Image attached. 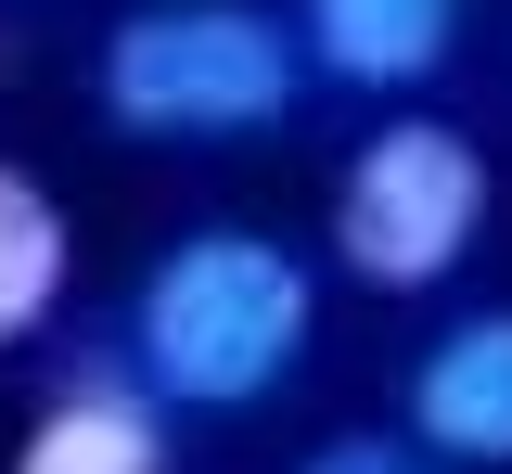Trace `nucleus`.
<instances>
[{"mask_svg": "<svg viewBox=\"0 0 512 474\" xmlns=\"http://www.w3.org/2000/svg\"><path fill=\"white\" fill-rule=\"evenodd\" d=\"M487 231V154L448 116H397L359 141V167L333 180V257L372 295H436Z\"/></svg>", "mask_w": 512, "mask_h": 474, "instance_id": "3", "label": "nucleus"}, {"mask_svg": "<svg viewBox=\"0 0 512 474\" xmlns=\"http://www.w3.org/2000/svg\"><path fill=\"white\" fill-rule=\"evenodd\" d=\"M295 474H423V462H410L397 436H333V449H308Z\"/></svg>", "mask_w": 512, "mask_h": 474, "instance_id": "8", "label": "nucleus"}, {"mask_svg": "<svg viewBox=\"0 0 512 474\" xmlns=\"http://www.w3.org/2000/svg\"><path fill=\"white\" fill-rule=\"evenodd\" d=\"M52 308H64V205L26 167H0V346H26Z\"/></svg>", "mask_w": 512, "mask_h": 474, "instance_id": "7", "label": "nucleus"}, {"mask_svg": "<svg viewBox=\"0 0 512 474\" xmlns=\"http://www.w3.org/2000/svg\"><path fill=\"white\" fill-rule=\"evenodd\" d=\"M103 116L141 141H244L295 116V26L256 0H141L103 39Z\"/></svg>", "mask_w": 512, "mask_h": 474, "instance_id": "2", "label": "nucleus"}, {"mask_svg": "<svg viewBox=\"0 0 512 474\" xmlns=\"http://www.w3.org/2000/svg\"><path fill=\"white\" fill-rule=\"evenodd\" d=\"M461 52V0H295V65L333 90H423Z\"/></svg>", "mask_w": 512, "mask_h": 474, "instance_id": "5", "label": "nucleus"}, {"mask_svg": "<svg viewBox=\"0 0 512 474\" xmlns=\"http://www.w3.org/2000/svg\"><path fill=\"white\" fill-rule=\"evenodd\" d=\"M320 295L295 270V244L269 231H192L141 270V308H128V372L167 410H256L295 359H308Z\"/></svg>", "mask_w": 512, "mask_h": 474, "instance_id": "1", "label": "nucleus"}, {"mask_svg": "<svg viewBox=\"0 0 512 474\" xmlns=\"http://www.w3.org/2000/svg\"><path fill=\"white\" fill-rule=\"evenodd\" d=\"M410 436L448 462H512V308H474L410 372Z\"/></svg>", "mask_w": 512, "mask_h": 474, "instance_id": "6", "label": "nucleus"}, {"mask_svg": "<svg viewBox=\"0 0 512 474\" xmlns=\"http://www.w3.org/2000/svg\"><path fill=\"white\" fill-rule=\"evenodd\" d=\"M13 474H167V398L141 372H116V359H90V372H64L39 398Z\"/></svg>", "mask_w": 512, "mask_h": 474, "instance_id": "4", "label": "nucleus"}]
</instances>
